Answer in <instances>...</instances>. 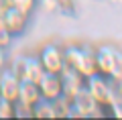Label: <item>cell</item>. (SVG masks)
Masks as SVG:
<instances>
[{
	"instance_id": "1",
	"label": "cell",
	"mask_w": 122,
	"mask_h": 120,
	"mask_svg": "<svg viewBox=\"0 0 122 120\" xmlns=\"http://www.w3.org/2000/svg\"><path fill=\"white\" fill-rule=\"evenodd\" d=\"M63 57H65V65L79 73L83 77H90L92 73H96V57H94V49L87 45H69L63 49Z\"/></svg>"
},
{
	"instance_id": "2",
	"label": "cell",
	"mask_w": 122,
	"mask_h": 120,
	"mask_svg": "<svg viewBox=\"0 0 122 120\" xmlns=\"http://www.w3.org/2000/svg\"><path fill=\"white\" fill-rule=\"evenodd\" d=\"M94 57H96V71L106 77H114L120 79L122 77V51L112 45H100L94 49Z\"/></svg>"
},
{
	"instance_id": "3",
	"label": "cell",
	"mask_w": 122,
	"mask_h": 120,
	"mask_svg": "<svg viewBox=\"0 0 122 120\" xmlns=\"http://www.w3.org/2000/svg\"><path fill=\"white\" fill-rule=\"evenodd\" d=\"M83 86L87 88V92H90L94 98H96L98 104H102V106H106V104L112 102V98L116 94H120V90H118V79H114V77H106L102 75V73H92L90 77H86V83Z\"/></svg>"
},
{
	"instance_id": "4",
	"label": "cell",
	"mask_w": 122,
	"mask_h": 120,
	"mask_svg": "<svg viewBox=\"0 0 122 120\" xmlns=\"http://www.w3.org/2000/svg\"><path fill=\"white\" fill-rule=\"evenodd\" d=\"M10 69H12L20 79L35 82V83L39 82L41 75L45 73V69H43V65H41V61H39L37 55H22V57H18Z\"/></svg>"
},
{
	"instance_id": "5",
	"label": "cell",
	"mask_w": 122,
	"mask_h": 120,
	"mask_svg": "<svg viewBox=\"0 0 122 120\" xmlns=\"http://www.w3.org/2000/svg\"><path fill=\"white\" fill-rule=\"evenodd\" d=\"M39 61L43 65L45 71H51V73H59L61 69L65 67V57H63V49L57 47V45L49 43L45 45L43 49L39 51Z\"/></svg>"
},
{
	"instance_id": "6",
	"label": "cell",
	"mask_w": 122,
	"mask_h": 120,
	"mask_svg": "<svg viewBox=\"0 0 122 120\" xmlns=\"http://www.w3.org/2000/svg\"><path fill=\"white\" fill-rule=\"evenodd\" d=\"M2 21L10 35H20L29 25V12H22L14 6H2Z\"/></svg>"
},
{
	"instance_id": "7",
	"label": "cell",
	"mask_w": 122,
	"mask_h": 120,
	"mask_svg": "<svg viewBox=\"0 0 122 120\" xmlns=\"http://www.w3.org/2000/svg\"><path fill=\"white\" fill-rule=\"evenodd\" d=\"M59 77H61V90H63V94H61V96H65L67 100H71L83 88V83H86V77L79 75L75 69L67 67V65L59 71Z\"/></svg>"
},
{
	"instance_id": "8",
	"label": "cell",
	"mask_w": 122,
	"mask_h": 120,
	"mask_svg": "<svg viewBox=\"0 0 122 120\" xmlns=\"http://www.w3.org/2000/svg\"><path fill=\"white\" fill-rule=\"evenodd\" d=\"M18 88H20V77L12 69H0V98L8 100V102H16Z\"/></svg>"
},
{
	"instance_id": "9",
	"label": "cell",
	"mask_w": 122,
	"mask_h": 120,
	"mask_svg": "<svg viewBox=\"0 0 122 120\" xmlns=\"http://www.w3.org/2000/svg\"><path fill=\"white\" fill-rule=\"evenodd\" d=\"M37 86H39V92H41V98L45 100H57L61 94H63V90H61V77L59 73H51V71H45L43 75H41V79L37 82Z\"/></svg>"
},
{
	"instance_id": "10",
	"label": "cell",
	"mask_w": 122,
	"mask_h": 120,
	"mask_svg": "<svg viewBox=\"0 0 122 120\" xmlns=\"http://www.w3.org/2000/svg\"><path fill=\"white\" fill-rule=\"evenodd\" d=\"M41 100V92H39V86L35 82H26V79H20V88H18V98L16 102L22 104V106H29L33 108L37 102Z\"/></svg>"
},
{
	"instance_id": "11",
	"label": "cell",
	"mask_w": 122,
	"mask_h": 120,
	"mask_svg": "<svg viewBox=\"0 0 122 120\" xmlns=\"http://www.w3.org/2000/svg\"><path fill=\"white\" fill-rule=\"evenodd\" d=\"M33 118H57V108H55V102L41 98L39 102L33 106Z\"/></svg>"
},
{
	"instance_id": "12",
	"label": "cell",
	"mask_w": 122,
	"mask_h": 120,
	"mask_svg": "<svg viewBox=\"0 0 122 120\" xmlns=\"http://www.w3.org/2000/svg\"><path fill=\"white\" fill-rule=\"evenodd\" d=\"M35 2L37 0H2L4 6H14V8L22 10V12H29V14H30V10L35 8Z\"/></svg>"
},
{
	"instance_id": "13",
	"label": "cell",
	"mask_w": 122,
	"mask_h": 120,
	"mask_svg": "<svg viewBox=\"0 0 122 120\" xmlns=\"http://www.w3.org/2000/svg\"><path fill=\"white\" fill-rule=\"evenodd\" d=\"M106 108H108V114H112L114 118H122V94H116L112 102L106 104Z\"/></svg>"
},
{
	"instance_id": "14",
	"label": "cell",
	"mask_w": 122,
	"mask_h": 120,
	"mask_svg": "<svg viewBox=\"0 0 122 120\" xmlns=\"http://www.w3.org/2000/svg\"><path fill=\"white\" fill-rule=\"evenodd\" d=\"M14 116V102L0 98V118H12Z\"/></svg>"
},
{
	"instance_id": "15",
	"label": "cell",
	"mask_w": 122,
	"mask_h": 120,
	"mask_svg": "<svg viewBox=\"0 0 122 120\" xmlns=\"http://www.w3.org/2000/svg\"><path fill=\"white\" fill-rule=\"evenodd\" d=\"M10 41H12V35H10L8 31H6L4 26H2V29H0V45H2V47L6 49V47L10 45Z\"/></svg>"
},
{
	"instance_id": "16",
	"label": "cell",
	"mask_w": 122,
	"mask_h": 120,
	"mask_svg": "<svg viewBox=\"0 0 122 120\" xmlns=\"http://www.w3.org/2000/svg\"><path fill=\"white\" fill-rule=\"evenodd\" d=\"M43 6L47 10H55L57 6H59V0H43Z\"/></svg>"
},
{
	"instance_id": "17",
	"label": "cell",
	"mask_w": 122,
	"mask_h": 120,
	"mask_svg": "<svg viewBox=\"0 0 122 120\" xmlns=\"http://www.w3.org/2000/svg\"><path fill=\"white\" fill-rule=\"evenodd\" d=\"M4 63H6V55H4V47L0 45V69L4 67Z\"/></svg>"
},
{
	"instance_id": "18",
	"label": "cell",
	"mask_w": 122,
	"mask_h": 120,
	"mask_svg": "<svg viewBox=\"0 0 122 120\" xmlns=\"http://www.w3.org/2000/svg\"><path fill=\"white\" fill-rule=\"evenodd\" d=\"M118 90H120V94H122V77L118 79Z\"/></svg>"
}]
</instances>
